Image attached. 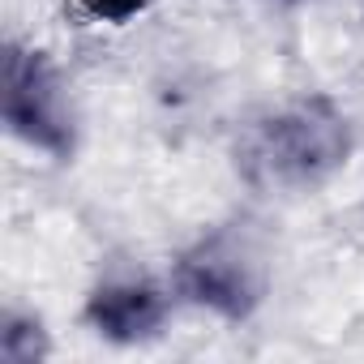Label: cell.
Masks as SVG:
<instances>
[{"mask_svg": "<svg viewBox=\"0 0 364 364\" xmlns=\"http://www.w3.org/2000/svg\"><path fill=\"white\" fill-rule=\"evenodd\" d=\"M351 150L347 120L326 99H300L283 112H274L257 133L249 137L245 163L249 176L279 189H313L343 167Z\"/></svg>", "mask_w": 364, "mask_h": 364, "instance_id": "1", "label": "cell"}, {"mask_svg": "<svg viewBox=\"0 0 364 364\" xmlns=\"http://www.w3.org/2000/svg\"><path fill=\"white\" fill-rule=\"evenodd\" d=\"M176 283L193 304H206V309H215L219 317H232V321L249 317L262 300V287H266L257 253L232 232H215V236L198 240L180 257Z\"/></svg>", "mask_w": 364, "mask_h": 364, "instance_id": "2", "label": "cell"}, {"mask_svg": "<svg viewBox=\"0 0 364 364\" xmlns=\"http://www.w3.org/2000/svg\"><path fill=\"white\" fill-rule=\"evenodd\" d=\"M5 124L22 141L56 159L73 150V116L65 103V86L56 69L43 60V52H5Z\"/></svg>", "mask_w": 364, "mask_h": 364, "instance_id": "3", "label": "cell"}, {"mask_svg": "<svg viewBox=\"0 0 364 364\" xmlns=\"http://www.w3.org/2000/svg\"><path fill=\"white\" fill-rule=\"evenodd\" d=\"M167 317V300L150 283H103L86 300V321L112 343L150 338Z\"/></svg>", "mask_w": 364, "mask_h": 364, "instance_id": "4", "label": "cell"}, {"mask_svg": "<svg viewBox=\"0 0 364 364\" xmlns=\"http://www.w3.org/2000/svg\"><path fill=\"white\" fill-rule=\"evenodd\" d=\"M0 355L9 364H31L39 355H48V343L39 334V321L31 317H9L5 330H0Z\"/></svg>", "mask_w": 364, "mask_h": 364, "instance_id": "5", "label": "cell"}, {"mask_svg": "<svg viewBox=\"0 0 364 364\" xmlns=\"http://www.w3.org/2000/svg\"><path fill=\"white\" fill-rule=\"evenodd\" d=\"M82 5H86L95 18H103V22H129L133 14L146 9V0H82Z\"/></svg>", "mask_w": 364, "mask_h": 364, "instance_id": "6", "label": "cell"}]
</instances>
